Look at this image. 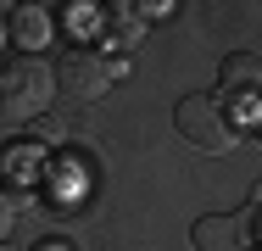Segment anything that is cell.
I'll return each instance as SVG.
<instances>
[{
    "mask_svg": "<svg viewBox=\"0 0 262 251\" xmlns=\"http://www.w3.org/2000/svg\"><path fill=\"white\" fill-rule=\"evenodd\" d=\"M173 129L184 134V145L207 151V156L234 151V145H240V134H246L223 95H184L179 106H173Z\"/></svg>",
    "mask_w": 262,
    "mask_h": 251,
    "instance_id": "obj_1",
    "label": "cell"
},
{
    "mask_svg": "<svg viewBox=\"0 0 262 251\" xmlns=\"http://www.w3.org/2000/svg\"><path fill=\"white\" fill-rule=\"evenodd\" d=\"M51 95H56V78H51L45 56H11L0 67V112L34 123V117L51 112Z\"/></svg>",
    "mask_w": 262,
    "mask_h": 251,
    "instance_id": "obj_2",
    "label": "cell"
},
{
    "mask_svg": "<svg viewBox=\"0 0 262 251\" xmlns=\"http://www.w3.org/2000/svg\"><path fill=\"white\" fill-rule=\"evenodd\" d=\"M128 61L123 56H95V50H67L61 61L51 67V78H56V95H67V100H101L106 95V84L123 73Z\"/></svg>",
    "mask_w": 262,
    "mask_h": 251,
    "instance_id": "obj_3",
    "label": "cell"
},
{
    "mask_svg": "<svg viewBox=\"0 0 262 251\" xmlns=\"http://www.w3.org/2000/svg\"><path fill=\"white\" fill-rule=\"evenodd\" d=\"M6 34H11V45H17V50L34 56V50H45L56 39V17L45 11V6H17V11L6 17Z\"/></svg>",
    "mask_w": 262,
    "mask_h": 251,
    "instance_id": "obj_4",
    "label": "cell"
},
{
    "mask_svg": "<svg viewBox=\"0 0 262 251\" xmlns=\"http://www.w3.org/2000/svg\"><path fill=\"white\" fill-rule=\"evenodd\" d=\"M257 84H262V61H257V50H234V56H223V67H217V90L223 95H257Z\"/></svg>",
    "mask_w": 262,
    "mask_h": 251,
    "instance_id": "obj_5",
    "label": "cell"
},
{
    "mask_svg": "<svg viewBox=\"0 0 262 251\" xmlns=\"http://www.w3.org/2000/svg\"><path fill=\"white\" fill-rule=\"evenodd\" d=\"M0 184L17 190V196H28L39 184V145H6L0 151Z\"/></svg>",
    "mask_w": 262,
    "mask_h": 251,
    "instance_id": "obj_6",
    "label": "cell"
},
{
    "mask_svg": "<svg viewBox=\"0 0 262 251\" xmlns=\"http://www.w3.org/2000/svg\"><path fill=\"white\" fill-rule=\"evenodd\" d=\"M195 251H246V235H240V223L234 218H223V212H207V218H195Z\"/></svg>",
    "mask_w": 262,
    "mask_h": 251,
    "instance_id": "obj_7",
    "label": "cell"
},
{
    "mask_svg": "<svg viewBox=\"0 0 262 251\" xmlns=\"http://www.w3.org/2000/svg\"><path fill=\"white\" fill-rule=\"evenodd\" d=\"M28 129H34V145L45 151V145H67V123H61V117H51V112H45V117H34V123H28Z\"/></svg>",
    "mask_w": 262,
    "mask_h": 251,
    "instance_id": "obj_8",
    "label": "cell"
},
{
    "mask_svg": "<svg viewBox=\"0 0 262 251\" xmlns=\"http://www.w3.org/2000/svg\"><path fill=\"white\" fill-rule=\"evenodd\" d=\"M11 229H17V201H11L6 190H0V246L11 240Z\"/></svg>",
    "mask_w": 262,
    "mask_h": 251,
    "instance_id": "obj_9",
    "label": "cell"
},
{
    "mask_svg": "<svg viewBox=\"0 0 262 251\" xmlns=\"http://www.w3.org/2000/svg\"><path fill=\"white\" fill-rule=\"evenodd\" d=\"M34 251H73V246H67V240H39Z\"/></svg>",
    "mask_w": 262,
    "mask_h": 251,
    "instance_id": "obj_10",
    "label": "cell"
},
{
    "mask_svg": "<svg viewBox=\"0 0 262 251\" xmlns=\"http://www.w3.org/2000/svg\"><path fill=\"white\" fill-rule=\"evenodd\" d=\"M0 251H11V246H0Z\"/></svg>",
    "mask_w": 262,
    "mask_h": 251,
    "instance_id": "obj_11",
    "label": "cell"
},
{
    "mask_svg": "<svg viewBox=\"0 0 262 251\" xmlns=\"http://www.w3.org/2000/svg\"><path fill=\"white\" fill-rule=\"evenodd\" d=\"M0 34H6V28H0Z\"/></svg>",
    "mask_w": 262,
    "mask_h": 251,
    "instance_id": "obj_12",
    "label": "cell"
},
{
    "mask_svg": "<svg viewBox=\"0 0 262 251\" xmlns=\"http://www.w3.org/2000/svg\"><path fill=\"white\" fill-rule=\"evenodd\" d=\"M246 251H251V246H246Z\"/></svg>",
    "mask_w": 262,
    "mask_h": 251,
    "instance_id": "obj_13",
    "label": "cell"
}]
</instances>
